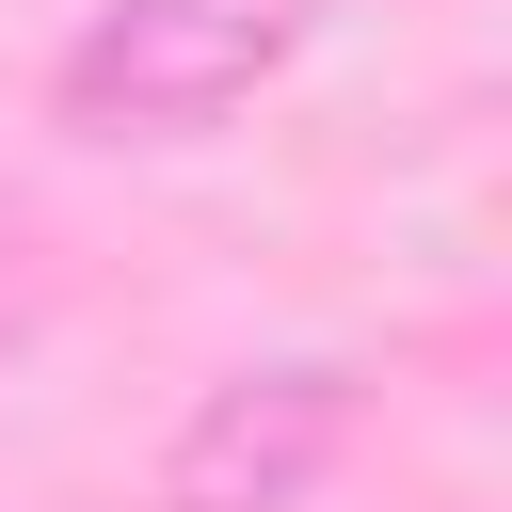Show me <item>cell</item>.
I'll list each match as a JSON object with an SVG mask.
<instances>
[{
  "instance_id": "6da1fadb",
  "label": "cell",
  "mask_w": 512,
  "mask_h": 512,
  "mask_svg": "<svg viewBox=\"0 0 512 512\" xmlns=\"http://www.w3.org/2000/svg\"><path fill=\"white\" fill-rule=\"evenodd\" d=\"M288 48H304V0H96L48 64V112L80 144H208Z\"/></svg>"
},
{
  "instance_id": "7a4b0ae2",
  "label": "cell",
  "mask_w": 512,
  "mask_h": 512,
  "mask_svg": "<svg viewBox=\"0 0 512 512\" xmlns=\"http://www.w3.org/2000/svg\"><path fill=\"white\" fill-rule=\"evenodd\" d=\"M336 448H352V368L336 352H272V368H224L192 416H176V448H160V512H304L320 480H336Z\"/></svg>"
}]
</instances>
